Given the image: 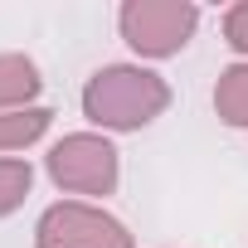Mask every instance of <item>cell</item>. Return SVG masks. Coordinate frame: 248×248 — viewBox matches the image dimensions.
Wrapping results in <instances>:
<instances>
[{"instance_id":"1","label":"cell","mask_w":248,"mask_h":248,"mask_svg":"<svg viewBox=\"0 0 248 248\" xmlns=\"http://www.w3.org/2000/svg\"><path fill=\"white\" fill-rule=\"evenodd\" d=\"M170 107V83L146 63H102L83 83V117L107 132H141Z\"/></svg>"},{"instance_id":"2","label":"cell","mask_w":248,"mask_h":248,"mask_svg":"<svg viewBox=\"0 0 248 248\" xmlns=\"http://www.w3.org/2000/svg\"><path fill=\"white\" fill-rule=\"evenodd\" d=\"M44 170L63 195L107 200V195H117V180H122V151L102 132H68L63 141L49 146Z\"/></svg>"},{"instance_id":"3","label":"cell","mask_w":248,"mask_h":248,"mask_svg":"<svg viewBox=\"0 0 248 248\" xmlns=\"http://www.w3.org/2000/svg\"><path fill=\"white\" fill-rule=\"evenodd\" d=\"M200 30V5L190 0H122L117 34L137 59H175Z\"/></svg>"},{"instance_id":"4","label":"cell","mask_w":248,"mask_h":248,"mask_svg":"<svg viewBox=\"0 0 248 248\" xmlns=\"http://www.w3.org/2000/svg\"><path fill=\"white\" fill-rule=\"evenodd\" d=\"M34 248H137L132 229L93 200H59L34 224Z\"/></svg>"},{"instance_id":"5","label":"cell","mask_w":248,"mask_h":248,"mask_svg":"<svg viewBox=\"0 0 248 248\" xmlns=\"http://www.w3.org/2000/svg\"><path fill=\"white\" fill-rule=\"evenodd\" d=\"M44 93V73L30 54H0V112L39 107L34 97Z\"/></svg>"},{"instance_id":"6","label":"cell","mask_w":248,"mask_h":248,"mask_svg":"<svg viewBox=\"0 0 248 248\" xmlns=\"http://www.w3.org/2000/svg\"><path fill=\"white\" fill-rule=\"evenodd\" d=\"M214 112H219L224 127L248 132V63L243 59L219 73V83H214Z\"/></svg>"},{"instance_id":"7","label":"cell","mask_w":248,"mask_h":248,"mask_svg":"<svg viewBox=\"0 0 248 248\" xmlns=\"http://www.w3.org/2000/svg\"><path fill=\"white\" fill-rule=\"evenodd\" d=\"M54 127L49 107H20V112H0V156H15L25 146H34L44 132Z\"/></svg>"},{"instance_id":"8","label":"cell","mask_w":248,"mask_h":248,"mask_svg":"<svg viewBox=\"0 0 248 248\" xmlns=\"http://www.w3.org/2000/svg\"><path fill=\"white\" fill-rule=\"evenodd\" d=\"M34 190V166L20 156H0V219H10Z\"/></svg>"},{"instance_id":"9","label":"cell","mask_w":248,"mask_h":248,"mask_svg":"<svg viewBox=\"0 0 248 248\" xmlns=\"http://www.w3.org/2000/svg\"><path fill=\"white\" fill-rule=\"evenodd\" d=\"M224 44L248 63V0H238V5L224 10Z\"/></svg>"}]
</instances>
